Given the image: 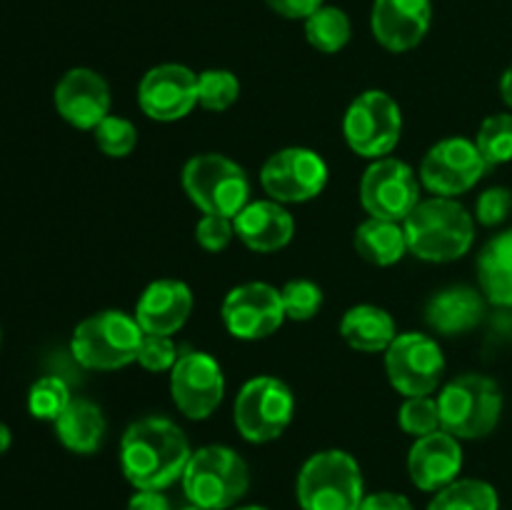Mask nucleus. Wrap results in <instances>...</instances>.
<instances>
[{
    "label": "nucleus",
    "instance_id": "nucleus-15",
    "mask_svg": "<svg viewBox=\"0 0 512 510\" xmlns=\"http://www.w3.org/2000/svg\"><path fill=\"white\" fill-rule=\"evenodd\" d=\"M223 323L238 340H263L283 325L285 308L280 290L268 283H243L223 300Z\"/></svg>",
    "mask_w": 512,
    "mask_h": 510
},
{
    "label": "nucleus",
    "instance_id": "nucleus-22",
    "mask_svg": "<svg viewBox=\"0 0 512 510\" xmlns=\"http://www.w3.org/2000/svg\"><path fill=\"white\" fill-rule=\"evenodd\" d=\"M488 298L470 285H453L428 300L425 320L440 335H463L478 328L485 318Z\"/></svg>",
    "mask_w": 512,
    "mask_h": 510
},
{
    "label": "nucleus",
    "instance_id": "nucleus-29",
    "mask_svg": "<svg viewBox=\"0 0 512 510\" xmlns=\"http://www.w3.org/2000/svg\"><path fill=\"white\" fill-rule=\"evenodd\" d=\"M480 155L485 158L488 168L495 165L510 163L512 160V115L510 113H495L483 120L475 138Z\"/></svg>",
    "mask_w": 512,
    "mask_h": 510
},
{
    "label": "nucleus",
    "instance_id": "nucleus-18",
    "mask_svg": "<svg viewBox=\"0 0 512 510\" xmlns=\"http://www.w3.org/2000/svg\"><path fill=\"white\" fill-rule=\"evenodd\" d=\"M55 110L65 123L80 130H95L110 115V88L100 73L73 68L55 85Z\"/></svg>",
    "mask_w": 512,
    "mask_h": 510
},
{
    "label": "nucleus",
    "instance_id": "nucleus-13",
    "mask_svg": "<svg viewBox=\"0 0 512 510\" xmlns=\"http://www.w3.org/2000/svg\"><path fill=\"white\" fill-rule=\"evenodd\" d=\"M488 163L478 145L468 138H445L425 153L420 163V183L440 198L468 193L483 178Z\"/></svg>",
    "mask_w": 512,
    "mask_h": 510
},
{
    "label": "nucleus",
    "instance_id": "nucleus-43",
    "mask_svg": "<svg viewBox=\"0 0 512 510\" xmlns=\"http://www.w3.org/2000/svg\"><path fill=\"white\" fill-rule=\"evenodd\" d=\"M238 510H265V508H260V505H245V508H238Z\"/></svg>",
    "mask_w": 512,
    "mask_h": 510
},
{
    "label": "nucleus",
    "instance_id": "nucleus-17",
    "mask_svg": "<svg viewBox=\"0 0 512 510\" xmlns=\"http://www.w3.org/2000/svg\"><path fill=\"white\" fill-rule=\"evenodd\" d=\"M433 23L430 0H373L370 30L390 53H408L418 48Z\"/></svg>",
    "mask_w": 512,
    "mask_h": 510
},
{
    "label": "nucleus",
    "instance_id": "nucleus-20",
    "mask_svg": "<svg viewBox=\"0 0 512 510\" xmlns=\"http://www.w3.org/2000/svg\"><path fill=\"white\" fill-rule=\"evenodd\" d=\"M193 313V293L183 280H155L135 305V320L148 335H173Z\"/></svg>",
    "mask_w": 512,
    "mask_h": 510
},
{
    "label": "nucleus",
    "instance_id": "nucleus-45",
    "mask_svg": "<svg viewBox=\"0 0 512 510\" xmlns=\"http://www.w3.org/2000/svg\"><path fill=\"white\" fill-rule=\"evenodd\" d=\"M0 343H3V330H0Z\"/></svg>",
    "mask_w": 512,
    "mask_h": 510
},
{
    "label": "nucleus",
    "instance_id": "nucleus-41",
    "mask_svg": "<svg viewBox=\"0 0 512 510\" xmlns=\"http://www.w3.org/2000/svg\"><path fill=\"white\" fill-rule=\"evenodd\" d=\"M500 95L508 103V108L512 110V65L503 73V80H500Z\"/></svg>",
    "mask_w": 512,
    "mask_h": 510
},
{
    "label": "nucleus",
    "instance_id": "nucleus-14",
    "mask_svg": "<svg viewBox=\"0 0 512 510\" xmlns=\"http://www.w3.org/2000/svg\"><path fill=\"white\" fill-rule=\"evenodd\" d=\"M170 395L180 413L190 420H205L215 413L225 395L223 368L208 353H185L170 370Z\"/></svg>",
    "mask_w": 512,
    "mask_h": 510
},
{
    "label": "nucleus",
    "instance_id": "nucleus-16",
    "mask_svg": "<svg viewBox=\"0 0 512 510\" xmlns=\"http://www.w3.org/2000/svg\"><path fill=\"white\" fill-rule=\"evenodd\" d=\"M138 103L150 120L175 123L198 105V75L178 63L155 65L140 80Z\"/></svg>",
    "mask_w": 512,
    "mask_h": 510
},
{
    "label": "nucleus",
    "instance_id": "nucleus-30",
    "mask_svg": "<svg viewBox=\"0 0 512 510\" xmlns=\"http://www.w3.org/2000/svg\"><path fill=\"white\" fill-rule=\"evenodd\" d=\"M73 400L70 395L68 383L63 378H55V375H45V378L35 380L30 385L28 393V410L33 418L38 420H58L60 413L68 408V403Z\"/></svg>",
    "mask_w": 512,
    "mask_h": 510
},
{
    "label": "nucleus",
    "instance_id": "nucleus-26",
    "mask_svg": "<svg viewBox=\"0 0 512 510\" xmlns=\"http://www.w3.org/2000/svg\"><path fill=\"white\" fill-rule=\"evenodd\" d=\"M355 250L363 255L368 263L388 268L403 260L408 253V238H405V228L398 220L385 218H368L365 223L358 225L355 230Z\"/></svg>",
    "mask_w": 512,
    "mask_h": 510
},
{
    "label": "nucleus",
    "instance_id": "nucleus-6",
    "mask_svg": "<svg viewBox=\"0 0 512 510\" xmlns=\"http://www.w3.org/2000/svg\"><path fill=\"white\" fill-rule=\"evenodd\" d=\"M363 498V473L345 450L315 453L300 468L298 503L303 510H358Z\"/></svg>",
    "mask_w": 512,
    "mask_h": 510
},
{
    "label": "nucleus",
    "instance_id": "nucleus-37",
    "mask_svg": "<svg viewBox=\"0 0 512 510\" xmlns=\"http://www.w3.org/2000/svg\"><path fill=\"white\" fill-rule=\"evenodd\" d=\"M512 210V193L508 188H488L480 193L478 203H475V218L483 223L485 228H495V225L505 223Z\"/></svg>",
    "mask_w": 512,
    "mask_h": 510
},
{
    "label": "nucleus",
    "instance_id": "nucleus-42",
    "mask_svg": "<svg viewBox=\"0 0 512 510\" xmlns=\"http://www.w3.org/2000/svg\"><path fill=\"white\" fill-rule=\"evenodd\" d=\"M10 440H13V435H10V428L5 423H0V455H3L5 450L10 448Z\"/></svg>",
    "mask_w": 512,
    "mask_h": 510
},
{
    "label": "nucleus",
    "instance_id": "nucleus-25",
    "mask_svg": "<svg viewBox=\"0 0 512 510\" xmlns=\"http://www.w3.org/2000/svg\"><path fill=\"white\" fill-rule=\"evenodd\" d=\"M340 335L345 343L363 353H380L388 350L395 340V320L388 310L378 305H355L340 320Z\"/></svg>",
    "mask_w": 512,
    "mask_h": 510
},
{
    "label": "nucleus",
    "instance_id": "nucleus-36",
    "mask_svg": "<svg viewBox=\"0 0 512 510\" xmlns=\"http://www.w3.org/2000/svg\"><path fill=\"white\" fill-rule=\"evenodd\" d=\"M233 235V218H223V215H203L195 225V240L210 253H220V250L228 248Z\"/></svg>",
    "mask_w": 512,
    "mask_h": 510
},
{
    "label": "nucleus",
    "instance_id": "nucleus-21",
    "mask_svg": "<svg viewBox=\"0 0 512 510\" xmlns=\"http://www.w3.org/2000/svg\"><path fill=\"white\" fill-rule=\"evenodd\" d=\"M235 235L255 253H275L293 240L295 220L278 200H253L233 218Z\"/></svg>",
    "mask_w": 512,
    "mask_h": 510
},
{
    "label": "nucleus",
    "instance_id": "nucleus-32",
    "mask_svg": "<svg viewBox=\"0 0 512 510\" xmlns=\"http://www.w3.org/2000/svg\"><path fill=\"white\" fill-rule=\"evenodd\" d=\"M280 298H283L285 318L300 320V323L313 320L323 308V290L313 280H290L280 290Z\"/></svg>",
    "mask_w": 512,
    "mask_h": 510
},
{
    "label": "nucleus",
    "instance_id": "nucleus-5",
    "mask_svg": "<svg viewBox=\"0 0 512 510\" xmlns=\"http://www.w3.org/2000/svg\"><path fill=\"white\" fill-rule=\"evenodd\" d=\"M143 328L135 315L123 310H100L73 330V358L88 370H118L138 360Z\"/></svg>",
    "mask_w": 512,
    "mask_h": 510
},
{
    "label": "nucleus",
    "instance_id": "nucleus-2",
    "mask_svg": "<svg viewBox=\"0 0 512 510\" xmlns=\"http://www.w3.org/2000/svg\"><path fill=\"white\" fill-rule=\"evenodd\" d=\"M408 250L428 263H453L463 258L475 240V220L458 200H420L413 213L403 220Z\"/></svg>",
    "mask_w": 512,
    "mask_h": 510
},
{
    "label": "nucleus",
    "instance_id": "nucleus-27",
    "mask_svg": "<svg viewBox=\"0 0 512 510\" xmlns=\"http://www.w3.org/2000/svg\"><path fill=\"white\" fill-rule=\"evenodd\" d=\"M353 25L345 10L335 5H323L305 20V38L320 53H338L350 43Z\"/></svg>",
    "mask_w": 512,
    "mask_h": 510
},
{
    "label": "nucleus",
    "instance_id": "nucleus-19",
    "mask_svg": "<svg viewBox=\"0 0 512 510\" xmlns=\"http://www.w3.org/2000/svg\"><path fill=\"white\" fill-rule=\"evenodd\" d=\"M463 468V448L448 430H435L415 440L408 455V473L415 488L425 493H438L445 485L455 483Z\"/></svg>",
    "mask_w": 512,
    "mask_h": 510
},
{
    "label": "nucleus",
    "instance_id": "nucleus-31",
    "mask_svg": "<svg viewBox=\"0 0 512 510\" xmlns=\"http://www.w3.org/2000/svg\"><path fill=\"white\" fill-rule=\"evenodd\" d=\"M240 98V80L230 70L210 68L198 75V105L205 110H228Z\"/></svg>",
    "mask_w": 512,
    "mask_h": 510
},
{
    "label": "nucleus",
    "instance_id": "nucleus-12",
    "mask_svg": "<svg viewBox=\"0 0 512 510\" xmlns=\"http://www.w3.org/2000/svg\"><path fill=\"white\" fill-rule=\"evenodd\" d=\"M360 203L370 218L403 223L420 203L418 175L398 158L375 160L360 180Z\"/></svg>",
    "mask_w": 512,
    "mask_h": 510
},
{
    "label": "nucleus",
    "instance_id": "nucleus-28",
    "mask_svg": "<svg viewBox=\"0 0 512 510\" xmlns=\"http://www.w3.org/2000/svg\"><path fill=\"white\" fill-rule=\"evenodd\" d=\"M498 493L490 483L475 478L455 480L438 490L428 510H498Z\"/></svg>",
    "mask_w": 512,
    "mask_h": 510
},
{
    "label": "nucleus",
    "instance_id": "nucleus-39",
    "mask_svg": "<svg viewBox=\"0 0 512 510\" xmlns=\"http://www.w3.org/2000/svg\"><path fill=\"white\" fill-rule=\"evenodd\" d=\"M358 510H413L410 500L400 493H375L365 495L363 503H360Z\"/></svg>",
    "mask_w": 512,
    "mask_h": 510
},
{
    "label": "nucleus",
    "instance_id": "nucleus-1",
    "mask_svg": "<svg viewBox=\"0 0 512 510\" xmlns=\"http://www.w3.org/2000/svg\"><path fill=\"white\" fill-rule=\"evenodd\" d=\"M190 450L183 430L168 418L135 420L120 443V468L135 490H165L183 478Z\"/></svg>",
    "mask_w": 512,
    "mask_h": 510
},
{
    "label": "nucleus",
    "instance_id": "nucleus-34",
    "mask_svg": "<svg viewBox=\"0 0 512 510\" xmlns=\"http://www.w3.org/2000/svg\"><path fill=\"white\" fill-rule=\"evenodd\" d=\"M398 423L405 433L415 435V438H423V435L435 433V430H440L438 400H433L430 395L408 398L403 405H400Z\"/></svg>",
    "mask_w": 512,
    "mask_h": 510
},
{
    "label": "nucleus",
    "instance_id": "nucleus-33",
    "mask_svg": "<svg viewBox=\"0 0 512 510\" xmlns=\"http://www.w3.org/2000/svg\"><path fill=\"white\" fill-rule=\"evenodd\" d=\"M93 133L95 143L108 158H125L138 145V130L128 118H120V115H108Z\"/></svg>",
    "mask_w": 512,
    "mask_h": 510
},
{
    "label": "nucleus",
    "instance_id": "nucleus-24",
    "mask_svg": "<svg viewBox=\"0 0 512 510\" xmlns=\"http://www.w3.org/2000/svg\"><path fill=\"white\" fill-rule=\"evenodd\" d=\"M478 280L488 303L512 308V228L495 235L480 250Z\"/></svg>",
    "mask_w": 512,
    "mask_h": 510
},
{
    "label": "nucleus",
    "instance_id": "nucleus-44",
    "mask_svg": "<svg viewBox=\"0 0 512 510\" xmlns=\"http://www.w3.org/2000/svg\"><path fill=\"white\" fill-rule=\"evenodd\" d=\"M183 510H203V508H198V505H190V508H183Z\"/></svg>",
    "mask_w": 512,
    "mask_h": 510
},
{
    "label": "nucleus",
    "instance_id": "nucleus-11",
    "mask_svg": "<svg viewBox=\"0 0 512 510\" xmlns=\"http://www.w3.org/2000/svg\"><path fill=\"white\" fill-rule=\"evenodd\" d=\"M328 183V165L310 148H283L265 160L260 185L278 203H308Z\"/></svg>",
    "mask_w": 512,
    "mask_h": 510
},
{
    "label": "nucleus",
    "instance_id": "nucleus-38",
    "mask_svg": "<svg viewBox=\"0 0 512 510\" xmlns=\"http://www.w3.org/2000/svg\"><path fill=\"white\" fill-rule=\"evenodd\" d=\"M265 5L288 20H308L315 10L323 8L325 0H265Z\"/></svg>",
    "mask_w": 512,
    "mask_h": 510
},
{
    "label": "nucleus",
    "instance_id": "nucleus-10",
    "mask_svg": "<svg viewBox=\"0 0 512 510\" xmlns=\"http://www.w3.org/2000/svg\"><path fill=\"white\" fill-rule=\"evenodd\" d=\"M385 373L390 385L405 398L430 395L443 380V350L430 335L400 333L385 350Z\"/></svg>",
    "mask_w": 512,
    "mask_h": 510
},
{
    "label": "nucleus",
    "instance_id": "nucleus-3",
    "mask_svg": "<svg viewBox=\"0 0 512 510\" xmlns=\"http://www.w3.org/2000/svg\"><path fill=\"white\" fill-rule=\"evenodd\" d=\"M438 408L440 428L458 440H478L498 428L503 415V390L488 375H460L445 385Z\"/></svg>",
    "mask_w": 512,
    "mask_h": 510
},
{
    "label": "nucleus",
    "instance_id": "nucleus-8",
    "mask_svg": "<svg viewBox=\"0 0 512 510\" xmlns=\"http://www.w3.org/2000/svg\"><path fill=\"white\" fill-rule=\"evenodd\" d=\"M350 150L360 158L380 160L393 153L403 133L400 105L383 90H365L350 103L343 120Z\"/></svg>",
    "mask_w": 512,
    "mask_h": 510
},
{
    "label": "nucleus",
    "instance_id": "nucleus-9",
    "mask_svg": "<svg viewBox=\"0 0 512 510\" xmlns=\"http://www.w3.org/2000/svg\"><path fill=\"white\" fill-rule=\"evenodd\" d=\"M295 413V398L283 380L260 375L248 380L235 398V428L250 443L280 438Z\"/></svg>",
    "mask_w": 512,
    "mask_h": 510
},
{
    "label": "nucleus",
    "instance_id": "nucleus-4",
    "mask_svg": "<svg viewBox=\"0 0 512 510\" xmlns=\"http://www.w3.org/2000/svg\"><path fill=\"white\" fill-rule=\"evenodd\" d=\"M183 490L203 510H228L248 493V463L225 445H205L190 455L183 473Z\"/></svg>",
    "mask_w": 512,
    "mask_h": 510
},
{
    "label": "nucleus",
    "instance_id": "nucleus-23",
    "mask_svg": "<svg viewBox=\"0 0 512 510\" xmlns=\"http://www.w3.org/2000/svg\"><path fill=\"white\" fill-rule=\"evenodd\" d=\"M58 440L78 455H90L100 448L105 438V415L93 400L73 398L68 408L55 420Z\"/></svg>",
    "mask_w": 512,
    "mask_h": 510
},
{
    "label": "nucleus",
    "instance_id": "nucleus-7",
    "mask_svg": "<svg viewBox=\"0 0 512 510\" xmlns=\"http://www.w3.org/2000/svg\"><path fill=\"white\" fill-rule=\"evenodd\" d=\"M183 188L203 215L235 218L250 203L248 173L220 153L190 158L183 168Z\"/></svg>",
    "mask_w": 512,
    "mask_h": 510
},
{
    "label": "nucleus",
    "instance_id": "nucleus-35",
    "mask_svg": "<svg viewBox=\"0 0 512 510\" xmlns=\"http://www.w3.org/2000/svg\"><path fill=\"white\" fill-rule=\"evenodd\" d=\"M138 363L150 373H165L173 370L178 363V348L170 340V335H143V343L138 350Z\"/></svg>",
    "mask_w": 512,
    "mask_h": 510
},
{
    "label": "nucleus",
    "instance_id": "nucleus-40",
    "mask_svg": "<svg viewBox=\"0 0 512 510\" xmlns=\"http://www.w3.org/2000/svg\"><path fill=\"white\" fill-rule=\"evenodd\" d=\"M128 510H170V503L163 490H138L130 498Z\"/></svg>",
    "mask_w": 512,
    "mask_h": 510
}]
</instances>
